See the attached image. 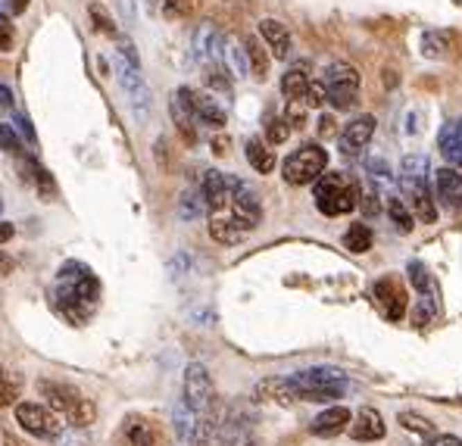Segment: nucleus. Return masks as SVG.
<instances>
[{
  "mask_svg": "<svg viewBox=\"0 0 462 446\" xmlns=\"http://www.w3.org/2000/svg\"><path fill=\"white\" fill-rule=\"evenodd\" d=\"M116 75H119V84L125 91V100H128V109L135 113L137 122H147L150 119V107H153V97H150V88L144 82L141 69L128 66L125 60L116 63Z\"/></svg>",
  "mask_w": 462,
  "mask_h": 446,
  "instance_id": "obj_7",
  "label": "nucleus"
},
{
  "mask_svg": "<svg viewBox=\"0 0 462 446\" xmlns=\"http://www.w3.org/2000/svg\"><path fill=\"white\" fill-rule=\"evenodd\" d=\"M403 184V190L409 194L412 200V219H422V222H434L437 219V206H434V197H431L428 190V181H400Z\"/></svg>",
  "mask_w": 462,
  "mask_h": 446,
  "instance_id": "obj_19",
  "label": "nucleus"
},
{
  "mask_svg": "<svg viewBox=\"0 0 462 446\" xmlns=\"http://www.w3.org/2000/svg\"><path fill=\"white\" fill-rule=\"evenodd\" d=\"M309 72H306V66H293V69H287L284 75H281V94L287 97V100H303L306 88H309Z\"/></svg>",
  "mask_w": 462,
  "mask_h": 446,
  "instance_id": "obj_24",
  "label": "nucleus"
},
{
  "mask_svg": "<svg viewBox=\"0 0 462 446\" xmlns=\"http://www.w3.org/2000/svg\"><path fill=\"white\" fill-rule=\"evenodd\" d=\"M287 134H291V125H287L284 119H272V122L266 125V138H268V144H284Z\"/></svg>",
  "mask_w": 462,
  "mask_h": 446,
  "instance_id": "obj_41",
  "label": "nucleus"
},
{
  "mask_svg": "<svg viewBox=\"0 0 462 446\" xmlns=\"http://www.w3.org/2000/svg\"><path fill=\"white\" fill-rule=\"evenodd\" d=\"M169 116H172L175 128H178V134L187 141V144H197V119H194L191 107L185 103V97L175 91L172 100H169Z\"/></svg>",
  "mask_w": 462,
  "mask_h": 446,
  "instance_id": "obj_21",
  "label": "nucleus"
},
{
  "mask_svg": "<svg viewBox=\"0 0 462 446\" xmlns=\"http://www.w3.org/2000/svg\"><path fill=\"white\" fill-rule=\"evenodd\" d=\"M16 396H19V381L10 375V371L0 368V406H10Z\"/></svg>",
  "mask_w": 462,
  "mask_h": 446,
  "instance_id": "obj_39",
  "label": "nucleus"
},
{
  "mask_svg": "<svg viewBox=\"0 0 462 446\" xmlns=\"http://www.w3.org/2000/svg\"><path fill=\"white\" fill-rule=\"evenodd\" d=\"M350 427V409L347 406H331L325 409V412H318L316 418H312L309 431L316 434V437H337V434H343Z\"/></svg>",
  "mask_w": 462,
  "mask_h": 446,
  "instance_id": "obj_18",
  "label": "nucleus"
},
{
  "mask_svg": "<svg viewBox=\"0 0 462 446\" xmlns=\"http://www.w3.org/2000/svg\"><path fill=\"white\" fill-rule=\"evenodd\" d=\"M12 41H16V32H12V22L6 13H0V53L12 51Z\"/></svg>",
  "mask_w": 462,
  "mask_h": 446,
  "instance_id": "obj_43",
  "label": "nucleus"
},
{
  "mask_svg": "<svg viewBox=\"0 0 462 446\" xmlns=\"http://www.w3.org/2000/svg\"><path fill=\"white\" fill-rule=\"evenodd\" d=\"M119 60H125L128 66H135V69H141V60H137L135 53V44H131L128 38H119Z\"/></svg>",
  "mask_w": 462,
  "mask_h": 446,
  "instance_id": "obj_46",
  "label": "nucleus"
},
{
  "mask_svg": "<svg viewBox=\"0 0 462 446\" xmlns=\"http://www.w3.org/2000/svg\"><path fill=\"white\" fill-rule=\"evenodd\" d=\"M259 35H262V41L268 44L272 57L287 60V53H291V35H287V26H281L278 19H262L259 22Z\"/></svg>",
  "mask_w": 462,
  "mask_h": 446,
  "instance_id": "obj_22",
  "label": "nucleus"
},
{
  "mask_svg": "<svg viewBox=\"0 0 462 446\" xmlns=\"http://www.w3.org/2000/svg\"><path fill=\"white\" fill-rule=\"evenodd\" d=\"M0 13H3V0H0Z\"/></svg>",
  "mask_w": 462,
  "mask_h": 446,
  "instance_id": "obj_58",
  "label": "nucleus"
},
{
  "mask_svg": "<svg viewBox=\"0 0 462 446\" xmlns=\"http://www.w3.org/2000/svg\"><path fill=\"white\" fill-rule=\"evenodd\" d=\"M397 421L406 427V431H412V434H418V437H434L437 434V427H434V421L431 418H425V415H418V412H400L397 415Z\"/></svg>",
  "mask_w": 462,
  "mask_h": 446,
  "instance_id": "obj_33",
  "label": "nucleus"
},
{
  "mask_svg": "<svg viewBox=\"0 0 462 446\" xmlns=\"http://www.w3.org/2000/svg\"><path fill=\"white\" fill-rule=\"evenodd\" d=\"M406 271H409V281H412V287H416L418 294H431V290H434V284H431L428 269H425L422 262H416V259H412V262L406 265Z\"/></svg>",
  "mask_w": 462,
  "mask_h": 446,
  "instance_id": "obj_35",
  "label": "nucleus"
},
{
  "mask_svg": "<svg viewBox=\"0 0 462 446\" xmlns=\"http://www.w3.org/2000/svg\"><path fill=\"white\" fill-rule=\"evenodd\" d=\"M19 175H22V181H25V184H31V188H35L37 194L44 197V200H50V197L56 194L50 172L44 169V166L37 163L35 157H22V153H19Z\"/></svg>",
  "mask_w": 462,
  "mask_h": 446,
  "instance_id": "obj_17",
  "label": "nucleus"
},
{
  "mask_svg": "<svg viewBox=\"0 0 462 446\" xmlns=\"http://www.w3.org/2000/svg\"><path fill=\"white\" fill-rule=\"evenodd\" d=\"M178 94L185 97V103L191 107L194 119H197L200 125L212 128V132L225 128V109L219 107V103L212 100L209 94H200V91H194V88H178Z\"/></svg>",
  "mask_w": 462,
  "mask_h": 446,
  "instance_id": "obj_12",
  "label": "nucleus"
},
{
  "mask_svg": "<svg viewBox=\"0 0 462 446\" xmlns=\"http://www.w3.org/2000/svg\"><path fill=\"white\" fill-rule=\"evenodd\" d=\"M400 181H428V159L422 153H412L400 166Z\"/></svg>",
  "mask_w": 462,
  "mask_h": 446,
  "instance_id": "obj_32",
  "label": "nucleus"
},
{
  "mask_svg": "<svg viewBox=\"0 0 462 446\" xmlns=\"http://www.w3.org/2000/svg\"><path fill=\"white\" fill-rule=\"evenodd\" d=\"M284 122H287V125H293V128H303V122H306V103L303 100H287Z\"/></svg>",
  "mask_w": 462,
  "mask_h": 446,
  "instance_id": "obj_42",
  "label": "nucleus"
},
{
  "mask_svg": "<svg viewBox=\"0 0 462 446\" xmlns=\"http://www.w3.org/2000/svg\"><path fill=\"white\" fill-rule=\"evenodd\" d=\"M194 60L200 66H225V35L216 28V22H200L191 38Z\"/></svg>",
  "mask_w": 462,
  "mask_h": 446,
  "instance_id": "obj_9",
  "label": "nucleus"
},
{
  "mask_svg": "<svg viewBox=\"0 0 462 446\" xmlns=\"http://www.w3.org/2000/svg\"><path fill=\"white\" fill-rule=\"evenodd\" d=\"M241 446H253V443H250V440H247V443H241Z\"/></svg>",
  "mask_w": 462,
  "mask_h": 446,
  "instance_id": "obj_59",
  "label": "nucleus"
},
{
  "mask_svg": "<svg viewBox=\"0 0 462 446\" xmlns=\"http://www.w3.org/2000/svg\"><path fill=\"white\" fill-rule=\"evenodd\" d=\"M372 228L368 225H350L347 234H343V247L350 253H368L372 250Z\"/></svg>",
  "mask_w": 462,
  "mask_h": 446,
  "instance_id": "obj_31",
  "label": "nucleus"
},
{
  "mask_svg": "<svg viewBox=\"0 0 462 446\" xmlns=\"http://www.w3.org/2000/svg\"><path fill=\"white\" fill-rule=\"evenodd\" d=\"M28 3H31V0H6V10H10L12 16H19V13L28 10Z\"/></svg>",
  "mask_w": 462,
  "mask_h": 446,
  "instance_id": "obj_53",
  "label": "nucleus"
},
{
  "mask_svg": "<svg viewBox=\"0 0 462 446\" xmlns=\"http://www.w3.org/2000/svg\"><path fill=\"white\" fill-rule=\"evenodd\" d=\"M366 169H368V175H372V178H378V181L391 178V166H387L384 159H378V157H375V159H368V163H366Z\"/></svg>",
  "mask_w": 462,
  "mask_h": 446,
  "instance_id": "obj_48",
  "label": "nucleus"
},
{
  "mask_svg": "<svg viewBox=\"0 0 462 446\" xmlns=\"http://www.w3.org/2000/svg\"><path fill=\"white\" fill-rule=\"evenodd\" d=\"M293 402H331L341 400L347 390V375L341 368H328V365H316V368H303L287 375Z\"/></svg>",
  "mask_w": 462,
  "mask_h": 446,
  "instance_id": "obj_2",
  "label": "nucleus"
},
{
  "mask_svg": "<svg viewBox=\"0 0 462 446\" xmlns=\"http://www.w3.org/2000/svg\"><path fill=\"white\" fill-rule=\"evenodd\" d=\"M122 446H166V437L153 418L128 415L122 421Z\"/></svg>",
  "mask_w": 462,
  "mask_h": 446,
  "instance_id": "obj_11",
  "label": "nucleus"
},
{
  "mask_svg": "<svg viewBox=\"0 0 462 446\" xmlns=\"http://www.w3.org/2000/svg\"><path fill=\"white\" fill-rule=\"evenodd\" d=\"M200 209H203V206H200V200H197L194 194H185V197H181V203H178L181 219H197Z\"/></svg>",
  "mask_w": 462,
  "mask_h": 446,
  "instance_id": "obj_44",
  "label": "nucleus"
},
{
  "mask_svg": "<svg viewBox=\"0 0 462 446\" xmlns=\"http://www.w3.org/2000/svg\"><path fill=\"white\" fill-rule=\"evenodd\" d=\"M209 238L216 240V244H241L243 238H247V231H243L237 222L231 219H222V215H209Z\"/></svg>",
  "mask_w": 462,
  "mask_h": 446,
  "instance_id": "obj_23",
  "label": "nucleus"
},
{
  "mask_svg": "<svg viewBox=\"0 0 462 446\" xmlns=\"http://www.w3.org/2000/svg\"><path fill=\"white\" fill-rule=\"evenodd\" d=\"M12 234H16V228H12L10 222H0V244H6V240H10Z\"/></svg>",
  "mask_w": 462,
  "mask_h": 446,
  "instance_id": "obj_56",
  "label": "nucleus"
},
{
  "mask_svg": "<svg viewBox=\"0 0 462 446\" xmlns=\"http://www.w3.org/2000/svg\"><path fill=\"white\" fill-rule=\"evenodd\" d=\"M16 421L28 434H35V437H41V440H53L56 434L62 431L60 418H56L50 409L37 406V402H19V406H16Z\"/></svg>",
  "mask_w": 462,
  "mask_h": 446,
  "instance_id": "obj_10",
  "label": "nucleus"
},
{
  "mask_svg": "<svg viewBox=\"0 0 462 446\" xmlns=\"http://www.w3.org/2000/svg\"><path fill=\"white\" fill-rule=\"evenodd\" d=\"M375 300H378V306L384 309V315L391 321H400L406 315V290L400 287L393 278H381L378 284H375Z\"/></svg>",
  "mask_w": 462,
  "mask_h": 446,
  "instance_id": "obj_13",
  "label": "nucleus"
},
{
  "mask_svg": "<svg viewBox=\"0 0 462 446\" xmlns=\"http://www.w3.org/2000/svg\"><path fill=\"white\" fill-rule=\"evenodd\" d=\"M87 13H91V22H94V28H97V32H103V35H112V38H116V35H119L116 22L110 19V13H106V10L100 7V3H91V7H87Z\"/></svg>",
  "mask_w": 462,
  "mask_h": 446,
  "instance_id": "obj_36",
  "label": "nucleus"
},
{
  "mask_svg": "<svg viewBox=\"0 0 462 446\" xmlns=\"http://www.w3.org/2000/svg\"><path fill=\"white\" fill-rule=\"evenodd\" d=\"M387 215H391V222L397 225L400 234H409L412 228H416V219H412L409 206H406L400 197H387Z\"/></svg>",
  "mask_w": 462,
  "mask_h": 446,
  "instance_id": "obj_30",
  "label": "nucleus"
},
{
  "mask_svg": "<svg viewBox=\"0 0 462 446\" xmlns=\"http://www.w3.org/2000/svg\"><path fill=\"white\" fill-rule=\"evenodd\" d=\"M206 84H209L212 91L228 94L231 91V72L225 69V66H209V69H206Z\"/></svg>",
  "mask_w": 462,
  "mask_h": 446,
  "instance_id": "obj_37",
  "label": "nucleus"
},
{
  "mask_svg": "<svg viewBox=\"0 0 462 446\" xmlns=\"http://www.w3.org/2000/svg\"><path fill=\"white\" fill-rule=\"evenodd\" d=\"M422 446H462V440L453 437V434H434V437H428Z\"/></svg>",
  "mask_w": 462,
  "mask_h": 446,
  "instance_id": "obj_50",
  "label": "nucleus"
},
{
  "mask_svg": "<svg viewBox=\"0 0 462 446\" xmlns=\"http://www.w3.org/2000/svg\"><path fill=\"white\" fill-rule=\"evenodd\" d=\"M0 150H6L10 157H19V153H22V141L12 132V125H0Z\"/></svg>",
  "mask_w": 462,
  "mask_h": 446,
  "instance_id": "obj_40",
  "label": "nucleus"
},
{
  "mask_svg": "<svg viewBox=\"0 0 462 446\" xmlns=\"http://www.w3.org/2000/svg\"><path fill=\"white\" fill-rule=\"evenodd\" d=\"M440 200V206L459 209L462 206V175L456 169H437L434 172V194Z\"/></svg>",
  "mask_w": 462,
  "mask_h": 446,
  "instance_id": "obj_14",
  "label": "nucleus"
},
{
  "mask_svg": "<svg viewBox=\"0 0 462 446\" xmlns=\"http://www.w3.org/2000/svg\"><path fill=\"white\" fill-rule=\"evenodd\" d=\"M12 107V91L6 84H0V109H10Z\"/></svg>",
  "mask_w": 462,
  "mask_h": 446,
  "instance_id": "obj_54",
  "label": "nucleus"
},
{
  "mask_svg": "<svg viewBox=\"0 0 462 446\" xmlns=\"http://www.w3.org/2000/svg\"><path fill=\"white\" fill-rule=\"evenodd\" d=\"M434 315H437V300H434V290H431V294H422V296H418L416 312H412V321L422 328V325H428Z\"/></svg>",
  "mask_w": 462,
  "mask_h": 446,
  "instance_id": "obj_34",
  "label": "nucleus"
},
{
  "mask_svg": "<svg viewBox=\"0 0 462 446\" xmlns=\"http://www.w3.org/2000/svg\"><path fill=\"white\" fill-rule=\"evenodd\" d=\"M312 194H316V206L325 215H343L356 209L359 203V184L350 181L343 172H322L312 181Z\"/></svg>",
  "mask_w": 462,
  "mask_h": 446,
  "instance_id": "obj_3",
  "label": "nucleus"
},
{
  "mask_svg": "<svg viewBox=\"0 0 462 446\" xmlns=\"http://www.w3.org/2000/svg\"><path fill=\"white\" fill-rule=\"evenodd\" d=\"M37 393L56 409V412L66 415V421L72 427H87L97 418V406H94L87 396H81L72 384H60V381H37Z\"/></svg>",
  "mask_w": 462,
  "mask_h": 446,
  "instance_id": "obj_4",
  "label": "nucleus"
},
{
  "mask_svg": "<svg viewBox=\"0 0 462 446\" xmlns=\"http://www.w3.org/2000/svg\"><path fill=\"white\" fill-rule=\"evenodd\" d=\"M437 147H440V157L450 166H462V119H453L440 128Z\"/></svg>",
  "mask_w": 462,
  "mask_h": 446,
  "instance_id": "obj_20",
  "label": "nucleus"
},
{
  "mask_svg": "<svg viewBox=\"0 0 462 446\" xmlns=\"http://www.w3.org/2000/svg\"><path fill=\"white\" fill-rule=\"evenodd\" d=\"M303 103H306V107H322V103H325V84L322 82H309V88H306V94H303Z\"/></svg>",
  "mask_w": 462,
  "mask_h": 446,
  "instance_id": "obj_45",
  "label": "nucleus"
},
{
  "mask_svg": "<svg viewBox=\"0 0 462 446\" xmlns=\"http://www.w3.org/2000/svg\"><path fill=\"white\" fill-rule=\"evenodd\" d=\"M225 69H228L234 78L250 75V66H247V53H243V44H237V41H225Z\"/></svg>",
  "mask_w": 462,
  "mask_h": 446,
  "instance_id": "obj_29",
  "label": "nucleus"
},
{
  "mask_svg": "<svg viewBox=\"0 0 462 446\" xmlns=\"http://www.w3.org/2000/svg\"><path fill=\"white\" fill-rule=\"evenodd\" d=\"M172 425H175V437L191 440V431H194V425H197V412H194L185 400H178L172 409Z\"/></svg>",
  "mask_w": 462,
  "mask_h": 446,
  "instance_id": "obj_28",
  "label": "nucleus"
},
{
  "mask_svg": "<svg viewBox=\"0 0 462 446\" xmlns=\"http://www.w3.org/2000/svg\"><path fill=\"white\" fill-rule=\"evenodd\" d=\"M200 0H166V19H187L194 16Z\"/></svg>",
  "mask_w": 462,
  "mask_h": 446,
  "instance_id": "obj_38",
  "label": "nucleus"
},
{
  "mask_svg": "<svg viewBox=\"0 0 462 446\" xmlns=\"http://www.w3.org/2000/svg\"><path fill=\"white\" fill-rule=\"evenodd\" d=\"M318 134H322V138H331V134H334V119H331V116H322V119H318Z\"/></svg>",
  "mask_w": 462,
  "mask_h": 446,
  "instance_id": "obj_52",
  "label": "nucleus"
},
{
  "mask_svg": "<svg viewBox=\"0 0 462 446\" xmlns=\"http://www.w3.org/2000/svg\"><path fill=\"white\" fill-rule=\"evenodd\" d=\"M372 134H375V116H359V119H353L341 132V150L347 157H353V153H359L372 141Z\"/></svg>",
  "mask_w": 462,
  "mask_h": 446,
  "instance_id": "obj_16",
  "label": "nucleus"
},
{
  "mask_svg": "<svg viewBox=\"0 0 462 446\" xmlns=\"http://www.w3.org/2000/svg\"><path fill=\"white\" fill-rule=\"evenodd\" d=\"M356 206H362V213H366V215H378V209H381L378 194H375V190H366V194H359V203H356Z\"/></svg>",
  "mask_w": 462,
  "mask_h": 446,
  "instance_id": "obj_47",
  "label": "nucleus"
},
{
  "mask_svg": "<svg viewBox=\"0 0 462 446\" xmlns=\"http://www.w3.org/2000/svg\"><path fill=\"white\" fill-rule=\"evenodd\" d=\"M325 166H328V153L322 150L318 144H303L300 150H293L291 157L284 159V166H281V175H284L287 184H312L318 175L325 172Z\"/></svg>",
  "mask_w": 462,
  "mask_h": 446,
  "instance_id": "obj_5",
  "label": "nucleus"
},
{
  "mask_svg": "<svg viewBox=\"0 0 462 446\" xmlns=\"http://www.w3.org/2000/svg\"><path fill=\"white\" fill-rule=\"evenodd\" d=\"M325 100L334 109H350L359 97V72L350 63H331L325 69Z\"/></svg>",
  "mask_w": 462,
  "mask_h": 446,
  "instance_id": "obj_6",
  "label": "nucleus"
},
{
  "mask_svg": "<svg viewBox=\"0 0 462 446\" xmlns=\"http://www.w3.org/2000/svg\"><path fill=\"white\" fill-rule=\"evenodd\" d=\"M16 125H19V132L28 138V144H37V138H35V128H31V122H28V116L25 113H16Z\"/></svg>",
  "mask_w": 462,
  "mask_h": 446,
  "instance_id": "obj_51",
  "label": "nucleus"
},
{
  "mask_svg": "<svg viewBox=\"0 0 462 446\" xmlns=\"http://www.w3.org/2000/svg\"><path fill=\"white\" fill-rule=\"evenodd\" d=\"M181 400H185L197 415L216 406V402H212L216 400V390H212V377H209V371H206V365L191 362L185 368V393H181Z\"/></svg>",
  "mask_w": 462,
  "mask_h": 446,
  "instance_id": "obj_8",
  "label": "nucleus"
},
{
  "mask_svg": "<svg viewBox=\"0 0 462 446\" xmlns=\"http://www.w3.org/2000/svg\"><path fill=\"white\" fill-rule=\"evenodd\" d=\"M0 209H3V197H0Z\"/></svg>",
  "mask_w": 462,
  "mask_h": 446,
  "instance_id": "obj_60",
  "label": "nucleus"
},
{
  "mask_svg": "<svg viewBox=\"0 0 462 446\" xmlns=\"http://www.w3.org/2000/svg\"><path fill=\"white\" fill-rule=\"evenodd\" d=\"M12 265H16V262H12V259L6 256V253H0V278H6V275H10V271H12Z\"/></svg>",
  "mask_w": 462,
  "mask_h": 446,
  "instance_id": "obj_55",
  "label": "nucleus"
},
{
  "mask_svg": "<svg viewBox=\"0 0 462 446\" xmlns=\"http://www.w3.org/2000/svg\"><path fill=\"white\" fill-rule=\"evenodd\" d=\"M384 418H381L378 409H359L356 418L350 421V437L359 440V443H372V440H381L384 437Z\"/></svg>",
  "mask_w": 462,
  "mask_h": 446,
  "instance_id": "obj_15",
  "label": "nucleus"
},
{
  "mask_svg": "<svg viewBox=\"0 0 462 446\" xmlns=\"http://www.w3.org/2000/svg\"><path fill=\"white\" fill-rule=\"evenodd\" d=\"M456 44V35L447 32V28H437V32H425L422 35V53L425 57H447Z\"/></svg>",
  "mask_w": 462,
  "mask_h": 446,
  "instance_id": "obj_25",
  "label": "nucleus"
},
{
  "mask_svg": "<svg viewBox=\"0 0 462 446\" xmlns=\"http://www.w3.org/2000/svg\"><path fill=\"white\" fill-rule=\"evenodd\" d=\"M243 53H247V66H250V75L253 78H266L268 75V53L262 51L259 38H247L243 41Z\"/></svg>",
  "mask_w": 462,
  "mask_h": 446,
  "instance_id": "obj_27",
  "label": "nucleus"
},
{
  "mask_svg": "<svg viewBox=\"0 0 462 446\" xmlns=\"http://www.w3.org/2000/svg\"><path fill=\"white\" fill-rule=\"evenodd\" d=\"M122 13H125V19H135V3H131V0H122Z\"/></svg>",
  "mask_w": 462,
  "mask_h": 446,
  "instance_id": "obj_57",
  "label": "nucleus"
},
{
  "mask_svg": "<svg viewBox=\"0 0 462 446\" xmlns=\"http://www.w3.org/2000/svg\"><path fill=\"white\" fill-rule=\"evenodd\" d=\"M53 446H85V440L75 437V427H69V431H60L53 437Z\"/></svg>",
  "mask_w": 462,
  "mask_h": 446,
  "instance_id": "obj_49",
  "label": "nucleus"
},
{
  "mask_svg": "<svg viewBox=\"0 0 462 446\" xmlns=\"http://www.w3.org/2000/svg\"><path fill=\"white\" fill-rule=\"evenodd\" d=\"M247 163L253 166V169L259 172V175H268V172L275 169V153L268 150L266 141L250 138V141H247Z\"/></svg>",
  "mask_w": 462,
  "mask_h": 446,
  "instance_id": "obj_26",
  "label": "nucleus"
},
{
  "mask_svg": "<svg viewBox=\"0 0 462 446\" xmlns=\"http://www.w3.org/2000/svg\"><path fill=\"white\" fill-rule=\"evenodd\" d=\"M53 309L72 325H81L94 315L100 303V281L91 275L85 262H66L56 271V284H53Z\"/></svg>",
  "mask_w": 462,
  "mask_h": 446,
  "instance_id": "obj_1",
  "label": "nucleus"
}]
</instances>
